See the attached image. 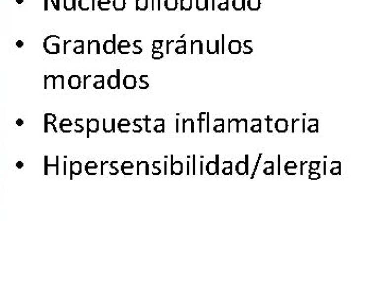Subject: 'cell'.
Returning <instances> with one entry per match:
<instances>
[{"mask_svg":"<svg viewBox=\"0 0 382 286\" xmlns=\"http://www.w3.org/2000/svg\"><path fill=\"white\" fill-rule=\"evenodd\" d=\"M236 171L238 175H247L249 174V155H245V161H239L236 166Z\"/></svg>","mask_w":382,"mask_h":286,"instance_id":"6da1fadb","label":"cell"},{"mask_svg":"<svg viewBox=\"0 0 382 286\" xmlns=\"http://www.w3.org/2000/svg\"><path fill=\"white\" fill-rule=\"evenodd\" d=\"M206 172L209 175L219 174V156H216V161H209L206 166Z\"/></svg>","mask_w":382,"mask_h":286,"instance_id":"7a4b0ae2","label":"cell"},{"mask_svg":"<svg viewBox=\"0 0 382 286\" xmlns=\"http://www.w3.org/2000/svg\"><path fill=\"white\" fill-rule=\"evenodd\" d=\"M82 172V163L80 161L70 162V179H73L74 175H80Z\"/></svg>","mask_w":382,"mask_h":286,"instance_id":"3957f363","label":"cell"},{"mask_svg":"<svg viewBox=\"0 0 382 286\" xmlns=\"http://www.w3.org/2000/svg\"><path fill=\"white\" fill-rule=\"evenodd\" d=\"M120 85V70L117 71L116 75H112L108 80V86L111 89H117Z\"/></svg>","mask_w":382,"mask_h":286,"instance_id":"277c9868","label":"cell"},{"mask_svg":"<svg viewBox=\"0 0 382 286\" xmlns=\"http://www.w3.org/2000/svg\"><path fill=\"white\" fill-rule=\"evenodd\" d=\"M241 49H242V45L239 40H231L229 42V50L231 54H233V55L239 54L240 52H241Z\"/></svg>","mask_w":382,"mask_h":286,"instance_id":"5b68a950","label":"cell"},{"mask_svg":"<svg viewBox=\"0 0 382 286\" xmlns=\"http://www.w3.org/2000/svg\"><path fill=\"white\" fill-rule=\"evenodd\" d=\"M288 121L286 119H278L275 123V128L278 133H286L288 131Z\"/></svg>","mask_w":382,"mask_h":286,"instance_id":"8992f818","label":"cell"},{"mask_svg":"<svg viewBox=\"0 0 382 286\" xmlns=\"http://www.w3.org/2000/svg\"><path fill=\"white\" fill-rule=\"evenodd\" d=\"M99 130V121L97 119L87 120V137L90 133H97Z\"/></svg>","mask_w":382,"mask_h":286,"instance_id":"52a82bcc","label":"cell"},{"mask_svg":"<svg viewBox=\"0 0 382 286\" xmlns=\"http://www.w3.org/2000/svg\"><path fill=\"white\" fill-rule=\"evenodd\" d=\"M183 172V163L181 161L173 162V156H171V174L181 175Z\"/></svg>","mask_w":382,"mask_h":286,"instance_id":"ba28073f","label":"cell"},{"mask_svg":"<svg viewBox=\"0 0 382 286\" xmlns=\"http://www.w3.org/2000/svg\"><path fill=\"white\" fill-rule=\"evenodd\" d=\"M123 85L126 89H134L136 87V77L134 75H126L123 80Z\"/></svg>","mask_w":382,"mask_h":286,"instance_id":"9c48e42d","label":"cell"},{"mask_svg":"<svg viewBox=\"0 0 382 286\" xmlns=\"http://www.w3.org/2000/svg\"><path fill=\"white\" fill-rule=\"evenodd\" d=\"M68 85L72 89H79L81 87V78L77 75H72L68 78Z\"/></svg>","mask_w":382,"mask_h":286,"instance_id":"30bf717a","label":"cell"},{"mask_svg":"<svg viewBox=\"0 0 382 286\" xmlns=\"http://www.w3.org/2000/svg\"><path fill=\"white\" fill-rule=\"evenodd\" d=\"M116 36L114 35V40H115ZM114 40H106L104 42L103 45V51L106 53V54H112V53H115V42Z\"/></svg>","mask_w":382,"mask_h":286,"instance_id":"8fae6325","label":"cell"},{"mask_svg":"<svg viewBox=\"0 0 382 286\" xmlns=\"http://www.w3.org/2000/svg\"><path fill=\"white\" fill-rule=\"evenodd\" d=\"M126 6V0H113V8L116 11H123Z\"/></svg>","mask_w":382,"mask_h":286,"instance_id":"7c38bea8","label":"cell"},{"mask_svg":"<svg viewBox=\"0 0 382 286\" xmlns=\"http://www.w3.org/2000/svg\"><path fill=\"white\" fill-rule=\"evenodd\" d=\"M246 4H247V8H249V10L258 11L260 9L261 2H260V0H247Z\"/></svg>","mask_w":382,"mask_h":286,"instance_id":"4fadbf2b","label":"cell"},{"mask_svg":"<svg viewBox=\"0 0 382 286\" xmlns=\"http://www.w3.org/2000/svg\"><path fill=\"white\" fill-rule=\"evenodd\" d=\"M232 6L236 11H242L246 8V0H233Z\"/></svg>","mask_w":382,"mask_h":286,"instance_id":"5bb4252c","label":"cell"},{"mask_svg":"<svg viewBox=\"0 0 382 286\" xmlns=\"http://www.w3.org/2000/svg\"><path fill=\"white\" fill-rule=\"evenodd\" d=\"M165 6L168 11H175L179 6V0H166Z\"/></svg>","mask_w":382,"mask_h":286,"instance_id":"9a60e30c","label":"cell"},{"mask_svg":"<svg viewBox=\"0 0 382 286\" xmlns=\"http://www.w3.org/2000/svg\"><path fill=\"white\" fill-rule=\"evenodd\" d=\"M192 9V0H181V10L190 11Z\"/></svg>","mask_w":382,"mask_h":286,"instance_id":"2e32d148","label":"cell"},{"mask_svg":"<svg viewBox=\"0 0 382 286\" xmlns=\"http://www.w3.org/2000/svg\"><path fill=\"white\" fill-rule=\"evenodd\" d=\"M136 9L146 11L148 9V0H136Z\"/></svg>","mask_w":382,"mask_h":286,"instance_id":"e0dca14e","label":"cell"},{"mask_svg":"<svg viewBox=\"0 0 382 286\" xmlns=\"http://www.w3.org/2000/svg\"><path fill=\"white\" fill-rule=\"evenodd\" d=\"M238 119H231L229 121V132L231 133L232 128L235 130L236 133H238Z\"/></svg>","mask_w":382,"mask_h":286,"instance_id":"ac0fdd59","label":"cell"},{"mask_svg":"<svg viewBox=\"0 0 382 286\" xmlns=\"http://www.w3.org/2000/svg\"><path fill=\"white\" fill-rule=\"evenodd\" d=\"M110 3H111V0H99V2H98L99 9H100L101 11H108L109 8L105 5H109Z\"/></svg>","mask_w":382,"mask_h":286,"instance_id":"d6986e66","label":"cell"},{"mask_svg":"<svg viewBox=\"0 0 382 286\" xmlns=\"http://www.w3.org/2000/svg\"><path fill=\"white\" fill-rule=\"evenodd\" d=\"M251 40H245L244 44H243V53L244 54H251L253 52V48L250 47V44H251Z\"/></svg>","mask_w":382,"mask_h":286,"instance_id":"ffe728a7","label":"cell"},{"mask_svg":"<svg viewBox=\"0 0 382 286\" xmlns=\"http://www.w3.org/2000/svg\"><path fill=\"white\" fill-rule=\"evenodd\" d=\"M229 167H224V169L222 170V173L224 175H232V162L231 161H229Z\"/></svg>","mask_w":382,"mask_h":286,"instance_id":"44dd1931","label":"cell"},{"mask_svg":"<svg viewBox=\"0 0 382 286\" xmlns=\"http://www.w3.org/2000/svg\"><path fill=\"white\" fill-rule=\"evenodd\" d=\"M320 161H311L310 162V169H309V173H311V172H314L316 170H318V168H320Z\"/></svg>","mask_w":382,"mask_h":286,"instance_id":"7402d4cb","label":"cell"},{"mask_svg":"<svg viewBox=\"0 0 382 286\" xmlns=\"http://www.w3.org/2000/svg\"><path fill=\"white\" fill-rule=\"evenodd\" d=\"M214 131L216 133H224V120L221 119L220 124H218L214 127Z\"/></svg>","mask_w":382,"mask_h":286,"instance_id":"603a6c76","label":"cell"},{"mask_svg":"<svg viewBox=\"0 0 382 286\" xmlns=\"http://www.w3.org/2000/svg\"><path fill=\"white\" fill-rule=\"evenodd\" d=\"M320 178H321V174L317 173L316 171L309 173V179L310 180H317V179H320Z\"/></svg>","mask_w":382,"mask_h":286,"instance_id":"cb8c5ba5","label":"cell"},{"mask_svg":"<svg viewBox=\"0 0 382 286\" xmlns=\"http://www.w3.org/2000/svg\"><path fill=\"white\" fill-rule=\"evenodd\" d=\"M129 125H130V122H129V121L125 120V119H123V120H121V121H120V122H119V130L121 131L122 133H124V131H123V127H127V126H129Z\"/></svg>","mask_w":382,"mask_h":286,"instance_id":"d4e9b609","label":"cell"},{"mask_svg":"<svg viewBox=\"0 0 382 286\" xmlns=\"http://www.w3.org/2000/svg\"><path fill=\"white\" fill-rule=\"evenodd\" d=\"M261 157H263V154H259V156H258V159H257V161H256V164H255V167H254L253 173H252V175H251V179H253L254 176H255V173H256V171H257V169H258V166H259V162H260Z\"/></svg>","mask_w":382,"mask_h":286,"instance_id":"484cf974","label":"cell"},{"mask_svg":"<svg viewBox=\"0 0 382 286\" xmlns=\"http://www.w3.org/2000/svg\"><path fill=\"white\" fill-rule=\"evenodd\" d=\"M164 57V54H162V52L160 51H157V50H155V51L152 53V59L153 60H160Z\"/></svg>","mask_w":382,"mask_h":286,"instance_id":"4316f807","label":"cell"},{"mask_svg":"<svg viewBox=\"0 0 382 286\" xmlns=\"http://www.w3.org/2000/svg\"><path fill=\"white\" fill-rule=\"evenodd\" d=\"M264 173L266 175H273L274 174V162L271 163V167L270 168H266L264 170Z\"/></svg>","mask_w":382,"mask_h":286,"instance_id":"83f0119b","label":"cell"},{"mask_svg":"<svg viewBox=\"0 0 382 286\" xmlns=\"http://www.w3.org/2000/svg\"><path fill=\"white\" fill-rule=\"evenodd\" d=\"M175 52L179 53V54L186 53V44L185 45H182V46H179L178 48L175 49Z\"/></svg>","mask_w":382,"mask_h":286,"instance_id":"f1b7e54d","label":"cell"},{"mask_svg":"<svg viewBox=\"0 0 382 286\" xmlns=\"http://www.w3.org/2000/svg\"><path fill=\"white\" fill-rule=\"evenodd\" d=\"M154 131L156 133H164L165 132V122H162L161 125H156L154 127Z\"/></svg>","mask_w":382,"mask_h":286,"instance_id":"f546056e","label":"cell"},{"mask_svg":"<svg viewBox=\"0 0 382 286\" xmlns=\"http://www.w3.org/2000/svg\"><path fill=\"white\" fill-rule=\"evenodd\" d=\"M251 131L253 133H260L261 132V123L259 124H253L251 127Z\"/></svg>","mask_w":382,"mask_h":286,"instance_id":"4dcf8cb0","label":"cell"},{"mask_svg":"<svg viewBox=\"0 0 382 286\" xmlns=\"http://www.w3.org/2000/svg\"><path fill=\"white\" fill-rule=\"evenodd\" d=\"M330 173L332 175H340L341 174V167H335V168H331L330 170Z\"/></svg>","mask_w":382,"mask_h":286,"instance_id":"1f68e13d","label":"cell"},{"mask_svg":"<svg viewBox=\"0 0 382 286\" xmlns=\"http://www.w3.org/2000/svg\"><path fill=\"white\" fill-rule=\"evenodd\" d=\"M308 131L310 133H317L318 132V124H309Z\"/></svg>","mask_w":382,"mask_h":286,"instance_id":"d6a6232c","label":"cell"},{"mask_svg":"<svg viewBox=\"0 0 382 286\" xmlns=\"http://www.w3.org/2000/svg\"><path fill=\"white\" fill-rule=\"evenodd\" d=\"M287 169H295L296 170L297 164L294 161H289L286 163V166H285V170H287Z\"/></svg>","mask_w":382,"mask_h":286,"instance_id":"836d02e7","label":"cell"},{"mask_svg":"<svg viewBox=\"0 0 382 286\" xmlns=\"http://www.w3.org/2000/svg\"><path fill=\"white\" fill-rule=\"evenodd\" d=\"M218 9L220 10V11H228V10H229V2L219 3V4H218Z\"/></svg>","mask_w":382,"mask_h":286,"instance_id":"e575fe53","label":"cell"},{"mask_svg":"<svg viewBox=\"0 0 382 286\" xmlns=\"http://www.w3.org/2000/svg\"><path fill=\"white\" fill-rule=\"evenodd\" d=\"M162 47V41L161 40H155L153 42V49L154 50H159Z\"/></svg>","mask_w":382,"mask_h":286,"instance_id":"d590c367","label":"cell"},{"mask_svg":"<svg viewBox=\"0 0 382 286\" xmlns=\"http://www.w3.org/2000/svg\"><path fill=\"white\" fill-rule=\"evenodd\" d=\"M300 119H292V122H291V132L294 133L295 132V123L299 122Z\"/></svg>","mask_w":382,"mask_h":286,"instance_id":"8d00e7d4","label":"cell"},{"mask_svg":"<svg viewBox=\"0 0 382 286\" xmlns=\"http://www.w3.org/2000/svg\"><path fill=\"white\" fill-rule=\"evenodd\" d=\"M266 120H267V132L268 133H272V130H271V121H272V119L270 117H267Z\"/></svg>","mask_w":382,"mask_h":286,"instance_id":"74e56055","label":"cell"},{"mask_svg":"<svg viewBox=\"0 0 382 286\" xmlns=\"http://www.w3.org/2000/svg\"><path fill=\"white\" fill-rule=\"evenodd\" d=\"M206 131H207V133H209V131H210V128H209V113H206Z\"/></svg>","mask_w":382,"mask_h":286,"instance_id":"f35d334b","label":"cell"},{"mask_svg":"<svg viewBox=\"0 0 382 286\" xmlns=\"http://www.w3.org/2000/svg\"><path fill=\"white\" fill-rule=\"evenodd\" d=\"M335 167H341V162H340V161L331 162V168H335Z\"/></svg>","mask_w":382,"mask_h":286,"instance_id":"ab89813d","label":"cell"},{"mask_svg":"<svg viewBox=\"0 0 382 286\" xmlns=\"http://www.w3.org/2000/svg\"><path fill=\"white\" fill-rule=\"evenodd\" d=\"M221 53L224 54V35H222V40H221Z\"/></svg>","mask_w":382,"mask_h":286,"instance_id":"60d3db41","label":"cell"},{"mask_svg":"<svg viewBox=\"0 0 382 286\" xmlns=\"http://www.w3.org/2000/svg\"><path fill=\"white\" fill-rule=\"evenodd\" d=\"M307 163H308L307 161H301V170H300V174H301V175H303V173H304V172H303L304 164H307Z\"/></svg>","mask_w":382,"mask_h":286,"instance_id":"b9f144b4","label":"cell"},{"mask_svg":"<svg viewBox=\"0 0 382 286\" xmlns=\"http://www.w3.org/2000/svg\"><path fill=\"white\" fill-rule=\"evenodd\" d=\"M309 124H318V120L317 119H310Z\"/></svg>","mask_w":382,"mask_h":286,"instance_id":"7bdbcfd3","label":"cell"},{"mask_svg":"<svg viewBox=\"0 0 382 286\" xmlns=\"http://www.w3.org/2000/svg\"><path fill=\"white\" fill-rule=\"evenodd\" d=\"M302 132L305 133L306 132V128H305V119H303V128H302Z\"/></svg>","mask_w":382,"mask_h":286,"instance_id":"ee69618b","label":"cell"},{"mask_svg":"<svg viewBox=\"0 0 382 286\" xmlns=\"http://www.w3.org/2000/svg\"><path fill=\"white\" fill-rule=\"evenodd\" d=\"M323 166H324V172H323V174L325 175V174H326V161H323Z\"/></svg>","mask_w":382,"mask_h":286,"instance_id":"f6af8a7d","label":"cell"},{"mask_svg":"<svg viewBox=\"0 0 382 286\" xmlns=\"http://www.w3.org/2000/svg\"><path fill=\"white\" fill-rule=\"evenodd\" d=\"M192 158H193V174L195 175V156H193Z\"/></svg>","mask_w":382,"mask_h":286,"instance_id":"bcb514c9","label":"cell"},{"mask_svg":"<svg viewBox=\"0 0 382 286\" xmlns=\"http://www.w3.org/2000/svg\"><path fill=\"white\" fill-rule=\"evenodd\" d=\"M278 175H280V156H278Z\"/></svg>","mask_w":382,"mask_h":286,"instance_id":"7dc6e473","label":"cell"},{"mask_svg":"<svg viewBox=\"0 0 382 286\" xmlns=\"http://www.w3.org/2000/svg\"><path fill=\"white\" fill-rule=\"evenodd\" d=\"M205 10H208V0H205Z\"/></svg>","mask_w":382,"mask_h":286,"instance_id":"c3c4849f","label":"cell"},{"mask_svg":"<svg viewBox=\"0 0 382 286\" xmlns=\"http://www.w3.org/2000/svg\"><path fill=\"white\" fill-rule=\"evenodd\" d=\"M224 2H229V0H220V2L219 3H224Z\"/></svg>","mask_w":382,"mask_h":286,"instance_id":"681fc988","label":"cell"}]
</instances>
